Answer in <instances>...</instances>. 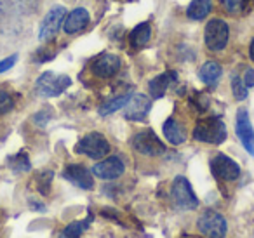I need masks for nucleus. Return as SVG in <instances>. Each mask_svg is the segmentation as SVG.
<instances>
[{
  "mask_svg": "<svg viewBox=\"0 0 254 238\" xmlns=\"http://www.w3.org/2000/svg\"><path fill=\"white\" fill-rule=\"evenodd\" d=\"M193 137L202 143L221 144L226 139V125L218 117H209L197 122L193 129Z\"/></svg>",
  "mask_w": 254,
  "mask_h": 238,
  "instance_id": "nucleus-1",
  "label": "nucleus"
},
{
  "mask_svg": "<svg viewBox=\"0 0 254 238\" xmlns=\"http://www.w3.org/2000/svg\"><path fill=\"white\" fill-rule=\"evenodd\" d=\"M75 151L92 160H101L110 153V143L101 132H89L77 143Z\"/></svg>",
  "mask_w": 254,
  "mask_h": 238,
  "instance_id": "nucleus-2",
  "label": "nucleus"
},
{
  "mask_svg": "<svg viewBox=\"0 0 254 238\" xmlns=\"http://www.w3.org/2000/svg\"><path fill=\"white\" fill-rule=\"evenodd\" d=\"M71 85V78L66 75H54L53 71H46L39 77L35 84V89L40 96H46V98H54V96H60L66 91Z\"/></svg>",
  "mask_w": 254,
  "mask_h": 238,
  "instance_id": "nucleus-3",
  "label": "nucleus"
},
{
  "mask_svg": "<svg viewBox=\"0 0 254 238\" xmlns=\"http://www.w3.org/2000/svg\"><path fill=\"white\" fill-rule=\"evenodd\" d=\"M230 39V28L226 25V21L219 18H214L205 25V32H204V40L205 46L209 47L214 53H219L226 47Z\"/></svg>",
  "mask_w": 254,
  "mask_h": 238,
  "instance_id": "nucleus-4",
  "label": "nucleus"
},
{
  "mask_svg": "<svg viewBox=\"0 0 254 238\" xmlns=\"http://www.w3.org/2000/svg\"><path fill=\"white\" fill-rule=\"evenodd\" d=\"M171 195L173 200L176 202L178 207L185 210H193L198 207V198L195 196L191 184L185 176H178L173 181V188H171Z\"/></svg>",
  "mask_w": 254,
  "mask_h": 238,
  "instance_id": "nucleus-5",
  "label": "nucleus"
},
{
  "mask_svg": "<svg viewBox=\"0 0 254 238\" xmlns=\"http://www.w3.org/2000/svg\"><path fill=\"white\" fill-rule=\"evenodd\" d=\"M197 228L204 237L207 238H225L226 235V221L219 212L205 210L197 221Z\"/></svg>",
  "mask_w": 254,
  "mask_h": 238,
  "instance_id": "nucleus-6",
  "label": "nucleus"
},
{
  "mask_svg": "<svg viewBox=\"0 0 254 238\" xmlns=\"http://www.w3.org/2000/svg\"><path fill=\"white\" fill-rule=\"evenodd\" d=\"M132 146H134V150L138 153L146 155V157H159V155H162L166 151L164 143L152 129L141 130V132L136 134L132 137Z\"/></svg>",
  "mask_w": 254,
  "mask_h": 238,
  "instance_id": "nucleus-7",
  "label": "nucleus"
},
{
  "mask_svg": "<svg viewBox=\"0 0 254 238\" xmlns=\"http://www.w3.org/2000/svg\"><path fill=\"white\" fill-rule=\"evenodd\" d=\"M64 18H66V9L63 5H54L44 18L42 25L39 30V39L40 40H49L60 32V28L63 26Z\"/></svg>",
  "mask_w": 254,
  "mask_h": 238,
  "instance_id": "nucleus-8",
  "label": "nucleus"
},
{
  "mask_svg": "<svg viewBox=\"0 0 254 238\" xmlns=\"http://www.w3.org/2000/svg\"><path fill=\"white\" fill-rule=\"evenodd\" d=\"M120 70V58L117 54H99L91 63V71L98 78H112Z\"/></svg>",
  "mask_w": 254,
  "mask_h": 238,
  "instance_id": "nucleus-9",
  "label": "nucleus"
},
{
  "mask_svg": "<svg viewBox=\"0 0 254 238\" xmlns=\"http://www.w3.org/2000/svg\"><path fill=\"white\" fill-rule=\"evenodd\" d=\"M211 171L216 178L225 179V181H235L240 176V167L235 160H232L226 155H216L211 160Z\"/></svg>",
  "mask_w": 254,
  "mask_h": 238,
  "instance_id": "nucleus-10",
  "label": "nucleus"
},
{
  "mask_svg": "<svg viewBox=\"0 0 254 238\" xmlns=\"http://www.w3.org/2000/svg\"><path fill=\"white\" fill-rule=\"evenodd\" d=\"M235 130H237L239 139L242 141V146L247 150V153L254 155V129H253V123H251L247 110L240 108L239 112H237Z\"/></svg>",
  "mask_w": 254,
  "mask_h": 238,
  "instance_id": "nucleus-11",
  "label": "nucleus"
},
{
  "mask_svg": "<svg viewBox=\"0 0 254 238\" xmlns=\"http://www.w3.org/2000/svg\"><path fill=\"white\" fill-rule=\"evenodd\" d=\"M124 108H126V112H124L126 119L134 120V122H143L148 115L150 108H152V101L145 94H134L129 98Z\"/></svg>",
  "mask_w": 254,
  "mask_h": 238,
  "instance_id": "nucleus-12",
  "label": "nucleus"
},
{
  "mask_svg": "<svg viewBox=\"0 0 254 238\" xmlns=\"http://www.w3.org/2000/svg\"><path fill=\"white\" fill-rule=\"evenodd\" d=\"M126 171V165L120 160L119 157H110L101 160L99 164H96L92 167V174L99 179H105V181H112V179H117L124 174Z\"/></svg>",
  "mask_w": 254,
  "mask_h": 238,
  "instance_id": "nucleus-13",
  "label": "nucleus"
},
{
  "mask_svg": "<svg viewBox=\"0 0 254 238\" xmlns=\"http://www.w3.org/2000/svg\"><path fill=\"white\" fill-rule=\"evenodd\" d=\"M39 9V0H0V14L28 16Z\"/></svg>",
  "mask_w": 254,
  "mask_h": 238,
  "instance_id": "nucleus-14",
  "label": "nucleus"
},
{
  "mask_svg": "<svg viewBox=\"0 0 254 238\" xmlns=\"http://www.w3.org/2000/svg\"><path fill=\"white\" fill-rule=\"evenodd\" d=\"M63 176L71 182V184L78 186L82 189H91L94 186V179H92V174L84 167V165L78 164H71L64 169Z\"/></svg>",
  "mask_w": 254,
  "mask_h": 238,
  "instance_id": "nucleus-15",
  "label": "nucleus"
},
{
  "mask_svg": "<svg viewBox=\"0 0 254 238\" xmlns=\"http://www.w3.org/2000/svg\"><path fill=\"white\" fill-rule=\"evenodd\" d=\"M91 21V16H89V11L84 7H77L70 12V14L64 18V23H63V30L71 35V33H78L85 28Z\"/></svg>",
  "mask_w": 254,
  "mask_h": 238,
  "instance_id": "nucleus-16",
  "label": "nucleus"
},
{
  "mask_svg": "<svg viewBox=\"0 0 254 238\" xmlns=\"http://www.w3.org/2000/svg\"><path fill=\"white\" fill-rule=\"evenodd\" d=\"M162 130H164V136H166V139L169 141V143L181 144L187 141V132H185V129L174 119L167 120V122L164 123Z\"/></svg>",
  "mask_w": 254,
  "mask_h": 238,
  "instance_id": "nucleus-17",
  "label": "nucleus"
},
{
  "mask_svg": "<svg viewBox=\"0 0 254 238\" xmlns=\"http://www.w3.org/2000/svg\"><path fill=\"white\" fill-rule=\"evenodd\" d=\"M221 73H223V70H221V66H219V63H216V61H207V63L202 64L200 70H198V78H200L205 85H214L216 82L219 80Z\"/></svg>",
  "mask_w": 254,
  "mask_h": 238,
  "instance_id": "nucleus-18",
  "label": "nucleus"
},
{
  "mask_svg": "<svg viewBox=\"0 0 254 238\" xmlns=\"http://www.w3.org/2000/svg\"><path fill=\"white\" fill-rule=\"evenodd\" d=\"M150 39H152V28H150V25L148 23H139L131 32L129 44H131V47H134V49H139V47L146 46Z\"/></svg>",
  "mask_w": 254,
  "mask_h": 238,
  "instance_id": "nucleus-19",
  "label": "nucleus"
},
{
  "mask_svg": "<svg viewBox=\"0 0 254 238\" xmlns=\"http://www.w3.org/2000/svg\"><path fill=\"white\" fill-rule=\"evenodd\" d=\"M212 0H191L187 9V16L193 21H200L211 12Z\"/></svg>",
  "mask_w": 254,
  "mask_h": 238,
  "instance_id": "nucleus-20",
  "label": "nucleus"
},
{
  "mask_svg": "<svg viewBox=\"0 0 254 238\" xmlns=\"http://www.w3.org/2000/svg\"><path fill=\"white\" fill-rule=\"evenodd\" d=\"M173 78H174V73H162V75H159V77L153 78V80H150L148 89H150L152 98H155V99L162 98V96L166 94L167 89H169Z\"/></svg>",
  "mask_w": 254,
  "mask_h": 238,
  "instance_id": "nucleus-21",
  "label": "nucleus"
},
{
  "mask_svg": "<svg viewBox=\"0 0 254 238\" xmlns=\"http://www.w3.org/2000/svg\"><path fill=\"white\" fill-rule=\"evenodd\" d=\"M91 224V219L85 221H75V223H70L63 231H61L60 238H78Z\"/></svg>",
  "mask_w": 254,
  "mask_h": 238,
  "instance_id": "nucleus-22",
  "label": "nucleus"
},
{
  "mask_svg": "<svg viewBox=\"0 0 254 238\" xmlns=\"http://www.w3.org/2000/svg\"><path fill=\"white\" fill-rule=\"evenodd\" d=\"M9 167L14 172H28L32 169V164H30V158L25 151H19L14 157L9 158Z\"/></svg>",
  "mask_w": 254,
  "mask_h": 238,
  "instance_id": "nucleus-23",
  "label": "nucleus"
},
{
  "mask_svg": "<svg viewBox=\"0 0 254 238\" xmlns=\"http://www.w3.org/2000/svg\"><path fill=\"white\" fill-rule=\"evenodd\" d=\"M129 98H131V94H124V96H119V98L112 99V101L105 103V105L99 108V115L106 117V115H110V113L117 112V110L124 108V106H126V103L129 101Z\"/></svg>",
  "mask_w": 254,
  "mask_h": 238,
  "instance_id": "nucleus-24",
  "label": "nucleus"
},
{
  "mask_svg": "<svg viewBox=\"0 0 254 238\" xmlns=\"http://www.w3.org/2000/svg\"><path fill=\"white\" fill-rule=\"evenodd\" d=\"M232 91H233V96H235V99L237 101H244V99L247 98V87H246V84L242 82V78L240 77H233V80H232Z\"/></svg>",
  "mask_w": 254,
  "mask_h": 238,
  "instance_id": "nucleus-25",
  "label": "nucleus"
},
{
  "mask_svg": "<svg viewBox=\"0 0 254 238\" xmlns=\"http://www.w3.org/2000/svg\"><path fill=\"white\" fill-rule=\"evenodd\" d=\"M12 108H14V99H12V96L9 94L7 91H2V89H0V115H5V113H9Z\"/></svg>",
  "mask_w": 254,
  "mask_h": 238,
  "instance_id": "nucleus-26",
  "label": "nucleus"
},
{
  "mask_svg": "<svg viewBox=\"0 0 254 238\" xmlns=\"http://www.w3.org/2000/svg\"><path fill=\"white\" fill-rule=\"evenodd\" d=\"M51 179H53V172L47 171V172H42V174L39 176V191L44 193V195H47L49 193V184H51Z\"/></svg>",
  "mask_w": 254,
  "mask_h": 238,
  "instance_id": "nucleus-27",
  "label": "nucleus"
},
{
  "mask_svg": "<svg viewBox=\"0 0 254 238\" xmlns=\"http://www.w3.org/2000/svg\"><path fill=\"white\" fill-rule=\"evenodd\" d=\"M226 12H239L244 5V0H219Z\"/></svg>",
  "mask_w": 254,
  "mask_h": 238,
  "instance_id": "nucleus-28",
  "label": "nucleus"
},
{
  "mask_svg": "<svg viewBox=\"0 0 254 238\" xmlns=\"http://www.w3.org/2000/svg\"><path fill=\"white\" fill-rule=\"evenodd\" d=\"M53 119V113L49 112V110H42V112H39V113H35L33 115V122L37 123V125H40V127H44V125H47V122Z\"/></svg>",
  "mask_w": 254,
  "mask_h": 238,
  "instance_id": "nucleus-29",
  "label": "nucleus"
},
{
  "mask_svg": "<svg viewBox=\"0 0 254 238\" xmlns=\"http://www.w3.org/2000/svg\"><path fill=\"white\" fill-rule=\"evenodd\" d=\"M16 61H18V56H16V54H12V56H9V58H5V60L0 61V75L5 73L7 70H11V68L16 64Z\"/></svg>",
  "mask_w": 254,
  "mask_h": 238,
  "instance_id": "nucleus-30",
  "label": "nucleus"
},
{
  "mask_svg": "<svg viewBox=\"0 0 254 238\" xmlns=\"http://www.w3.org/2000/svg\"><path fill=\"white\" fill-rule=\"evenodd\" d=\"M242 82L246 84L247 89L254 87V70H253V68H247L246 73H244V77H242Z\"/></svg>",
  "mask_w": 254,
  "mask_h": 238,
  "instance_id": "nucleus-31",
  "label": "nucleus"
},
{
  "mask_svg": "<svg viewBox=\"0 0 254 238\" xmlns=\"http://www.w3.org/2000/svg\"><path fill=\"white\" fill-rule=\"evenodd\" d=\"M249 58H251V61L254 63V39H253V42H251V47H249Z\"/></svg>",
  "mask_w": 254,
  "mask_h": 238,
  "instance_id": "nucleus-32",
  "label": "nucleus"
}]
</instances>
